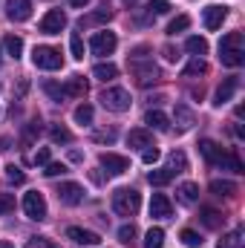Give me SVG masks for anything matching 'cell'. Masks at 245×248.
Returning <instances> with one entry per match:
<instances>
[{
  "mask_svg": "<svg viewBox=\"0 0 245 248\" xmlns=\"http://www.w3.org/2000/svg\"><path fill=\"white\" fill-rule=\"evenodd\" d=\"M219 61L225 66H243L245 63V38L243 32H228L219 41Z\"/></svg>",
  "mask_w": 245,
  "mask_h": 248,
  "instance_id": "cell-1",
  "label": "cell"
},
{
  "mask_svg": "<svg viewBox=\"0 0 245 248\" xmlns=\"http://www.w3.org/2000/svg\"><path fill=\"white\" fill-rule=\"evenodd\" d=\"M138 208H141L138 190H133V187H119V190L113 193V211H116V214H122V217H136Z\"/></svg>",
  "mask_w": 245,
  "mask_h": 248,
  "instance_id": "cell-2",
  "label": "cell"
},
{
  "mask_svg": "<svg viewBox=\"0 0 245 248\" xmlns=\"http://www.w3.org/2000/svg\"><path fill=\"white\" fill-rule=\"evenodd\" d=\"M101 104H104L110 113H127L130 104H133V98H130V93L122 90V87H110V90L101 93Z\"/></svg>",
  "mask_w": 245,
  "mask_h": 248,
  "instance_id": "cell-3",
  "label": "cell"
},
{
  "mask_svg": "<svg viewBox=\"0 0 245 248\" xmlns=\"http://www.w3.org/2000/svg\"><path fill=\"white\" fill-rule=\"evenodd\" d=\"M32 63H35L38 69H61L63 58H61V52H58L55 46H35Z\"/></svg>",
  "mask_w": 245,
  "mask_h": 248,
  "instance_id": "cell-4",
  "label": "cell"
},
{
  "mask_svg": "<svg viewBox=\"0 0 245 248\" xmlns=\"http://www.w3.org/2000/svg\"><path fill=\"white\" fill-rule=\"evenodd\" d=\"M116 46H119V38L113 35V32H95L92 35V41H90V49H92V55H113L116 52Z\"/></svg>",
  "mask_w": 245,
  "mask_h": 248,
  "instance_id": "cell-5",
  "label": "cell"
},
{
  "mask_svg": "<svg viewBox=\"0 0 245 248\" xmlns=\"http://www.w3.org/2000/svg\"><path fill=\"white\" fill-rule=\"evenodd\" d=\"M23 211H26V217L35 219V222L46 219V199H44V193H38V190L26 193V199H23Z\"/></svg>",
  "mask_w": 245,
  "mask_h": 248,
  "instance_id": "cell-6",
  "label": "cell"
},
{
  "mask_svg": "<svg viewBox=\"0 0 245 248\" xmlns=\"http://www.w3.org/2000/svg\"><path fill=\"white\" fill-rule=\"evenodd\" d=\"M63 26H66V15H63L61 9H49L46 15H44V20H41V32L44 35H61Z\"/></svg>",
  "mask_w": 245,
  "mask_h": 248,
  "instance_id": "cell-7",
  "label": "cell"
},
{
  "mask_svg": "<svg viewBox=\"0 0 245 248\" xmlns=\"http://www.w3.org/2000/svg\"><path fill=\"white\" fill-rule=\"evenodd\" d=\"M101 168L110 173V176H122V173H127L130 170V159L127 156H119V153H101Z\"/></svg>",
  "mask_w": 245,
  "mask_h": 248,
  "instance_id": "cell-8",
  "label": "cell"
},
{
  "mask_svg": "<svg viewBox=\"0 0 245 248\" xmlns=\"http://www.w3.org/2000/svg\"><path fill=\"white\" fill-rule=\"evenodd\" d=\"M32 15V0H6V17L15 20V23H23L29 20Z\"/></svg>",
  "mask_w": 245,
  "mask_h": 248,
  "instance_id": "cell-9",
  "label": "cell"
},
{
  "mask_svg": "<svg viewBox=\"0 0 245 248\" xmlns=\"http://www.w3.org/2000/svg\"><path fill=\"white\" fill-rule=\"evenodd\" d=\"M228 17V6H205V12H202V23H205V29H219L222 26V20Z\"/></svg>",
  "mask_w": 245,
  "mask_h": 248,
  "instance_id": "cell-10",
  "label": "cell"
},
{
  "mask_svg": "<svg viewBox=\"0 0 245 248\" xmlns=\"http://www.w3.org/2000/svg\"><path fill=\"white\" fill-rule=\"evenodd\" d=\"M150 217L153 219H170L173 217V205H170V199L165 193H153V199H150Z\"/></svg>",
  "mask_w": 245,
  "mask_h": 248,
  "instance_id": "cell-11",
  "label": "cell"
},
{
  "mask_svg": "<svg viewBox=\"0 0 245 248\" xmlns=\"http://www.w3.org/2000/svg\"><path fill=\"white\" fill-rule=\"evenodd\" d=\"M58 199H61L63 205H81L84 202V187L78 185V182H61Z\"/></svg>",
  "mask_w": 245,
  "mask_h": 248,
  "instance_id": "cell-12",
  "label": "cell"
},
{
  "mask_svg": "<svg viewBox=\"0 0 245 248\" xmlns=\"http://www.w3.org/2000/svg\"><path fill=\"white\" fill-rule=\"evenodd\" d=\"M237 87H240V78H225V81L219 84V90H216V95H214V104H216V107H222V104H228V101L234 98V93H237Z\"/></svg>",
  "mask_w": 245,
  "mask_h": 248,
  "instance_id": "cell-13",
  "label": "cell"
},
{
  "mask_svg": "<svg viewBox=\"0 0 245 248\" xmlns=\"http://www.w3.org/2000/svg\"><path fill=\"white\" fill-rule=\"evenodd\" d=\"M127 144H130V147L144 150V147H150V144H153V133H150V130H144V127H136V130H130V133H127Z\"/></svg>",
  "mask_w": 245,
  "mask_h": 248,
  "instance_id": "cell-14",
  "label": "cell"
},
{
  "mask_svg": "<svg viewBox=\"0 0 245 248\" xmlns=\"http://www.w3.org/2000/svg\"><path fill=\"white\" fill-rule=\"evenodd\" d=\"M66 237L72 240V243H78V246H98L101 243V237L98 234H92V231H84V228H66Z\"/></svg>",
  "mask_w": 245,
  "mask_h": 248,
  "instance_id": "cell-15",
  "label": "cell"
},
{
  "mask_svg": "<svg viewBox=\"0 0 245 248\" xmlns=\"http://www.w3.org/2000/svg\"><path fill=\"white\" fill-rule=\"evenodd\" d=\"M199 153H202V156H205L211 165H216V162H219V156H222L225 150H222L216 141H211V139H202V141H199Z\"/></svg>",
  "mask_w": 245,
  "mask_h": 248,
  "instance_id": "cell-16",
  "label": "cell"
},
{
  "mask_svg": "<svg viewBox=\"0 0 245 248\" xmlns=\"http://www.w3.org/2000/svg\"><path fill=\"white\" fill-rule=\"evenodd\" d=\"M144 124H150L153 130H162V133H168V130H170V122H168V116H165L162 110H147Z\"/></svg>",
  "mask_w": 245,
  "mask_h": 248,
  "instance_id": "cell-17",
  "label": "cell"
},
{
  "mask_svg": "<svg viewBox=\"0 0 245 248\" xmlns=\"http://www.w3.org/2000/svg\"><path fill=\"white\" fill-rule=\"evenodd\" d=\"M63 90H66V95L84 98V95H87V81H84V75H72V78L63 84Z\"/></svg>",
  "mask_w": 245,
  "mask_h": 248,
  "instance_id": "cell-18",
  "label": "cell"
},
{
  "mask_svg": "<svg viewBox=\"0 0 245 248\" xmlns=\"http://www.w3.org/2000/svg\"><path fill=\"white\" fill-rule=\"evenodd\" d=\"M92 75H95L98 81H104V84H107V81H113V78L119 75V66H116V63H110V61H107V63H95Z\"/></svg>",
  "mask_w": 245,
  "mask_h": 248,
  "instance_id": "cell-19",
  "label": "cell"
},
{
  "mask_svg": "<svg viewBox=\"0 0 245 248\" xmlns=\"http://www.w3.org/2000/svg\"><path fill=\"white\" fill-rule=\"evenodd\" d=\"M245 240H243V228H234V231H228L222 240H219V246L216 248H243Z\"/></svg>",
  "mask_w": 245,
  "mask_h": 248,
  "instance_id": "cell-20",
  "label": "cell"
},
{
  "mask_svg": "<svg viewBox=\"0 0 245 248\" xmlns=\"http://www.w3.org/2000/svg\"><path fill=\"white\" fill-rule=\"evenodd\" d=\"M184 49H187L190 55L202 58V55L208 52V41H205V38H199V35H190V38H187V44H184Z\"/></svg>",
  "mask_w": 245,
  "mask_h": 248,
  "instance_id": "cell-21",
  "label": "cell"
},
{
  "mask_svg": "<svg viewBox=\"0 0 245 248\" xmlns=\"http://www.w3.org/2000/svg\"><path fill=\"white\" fill-rule=\"evenodd\" d=\"M184 168H187V156H184L182 150H173V153L168 156V170L176 176V173H182Z\"/></svg>",
  "mask_w": 245,
  "mask_h": 248,
  "instance_id": "cell-22",
  "label": "cell"
},
{
  "mask_svg": "<svg viewBox=\"0 0 245 248\" xmlns=\"http://www.w3.org/2000/svg\"><path fill=\"white\" fill-rule=\"evenodd\" d=\"M216 165H219L222 170H234V173H243V162H240V156H234V153H222Z\"/></svg>",
  "mask_w": 245,
  "mask_h": 248,
  "instance_id": "cell-23",
  "label": "cell"
},
{
  "mask_svg": "<svg viewBox=\"0 0 245 248\" xmlns=\"http://www.w3.org/2000/svg\"><path fill=\"white\" fill-rule=\"evenodd\" d=\"M199 199V185H193V182H184V185H179V202H184V205H193Z\"/></svg>",
  "mask_w": 245,
  "mask_h": 248,
  "instance_id": "cell-24",
  "label": "cell"
},
{
  "mask_svg": "<svg viewBox=\"0 0 245 248\" xmlns=\"http://www.w3.org/2000/svg\"><path fill=\"white\" fill-rule=\"evenodd\" d=\"M211 193H216V196H234L237 193V185L228 182V179H214L211 182Z\"/></svg>",
  "mask_w": 245,
  "mask_h": 248,
  "instance_id": "cell-25",
  "label": "cell"
},
{
  "mask_svg": "<svg viewBox=\"0 0 245 248\" xmlns=\"http://www.w3.org/2000/svg\"><path fill=\"white\" fill-rule=\"evenodd\" d=\"M3 46H6V52H9L15 61H17L20 52H23V41H20L17 35H6V38H3Z\"/></svg>",
  "mask_w": 245,
  "mask_h": 248,
  "instance_id": "cell-26",
  "label": "cell"
},
{
  "mask_svg": "<svg viewBox=\"0 0 245 248\" xmlns=\"http://www.w3.org/2000/svg\"><path fill=\"white\" fill-rule=\"evenodd\" d=\"M222 219H225V217H222L219 211H214V208H202V225H205V228H219Z\"/></svg>",
  "mask_w": 245,
  "mask_h": 248,
  "instance_id": "cell-27",
  "label": "cell"
},
{
  "mask_svg": "<svg viewBox=\"0 0 245 248\" xmlns=\"http://www.w3.org/2000/svg\"><path fill=\"white\" fill-rule=\"evenodd\" d=\"M170 179H173V173H170L168 168H159V170H150V173H147V182H150V185H156V187L168 185Z\"/></svg>",
  "mask_w": 245,
  "mask_h": 248,
  "instance_id": "cell-28",
  "label": "cell"
},
{
  "mask_svg": "<svg viewBox=\"0 0 245 248\" xmlns=\"http://www.w3.org/2000/svg\"><path fill=\"white\" fill-rule=\"evenodd\" d=\"M44 93H46L55 104H61L63 98H66V90H63L61 84H55V81H44Z\"/></svg>",
  "mask_w": 245,
  "mask_h": 248,
  "instance_id": "cell-29",
  "label": "cell"
},
{
  "mask_svg": "<svg viewBox=\"0 0 245 248\" xmlns=\"http://www.w3.org/2000/svg\"><path fill=\"white\" fill-rule=\"evenodd\" d=\"M110 17H113V12L104 6V9H98V12H95V15H90V17H81V23H78V26L84 29V26H90V23H107Z\"/></svg>",
  "mask_w": 245,
  "mask_h": 248,
  "instance_id": "cell-30",
  "label": "cell"
},
{
  "mask_svg": "<svg viewBox=\"0 0 245 248\" xmlns=\"http://www.w3.org/2000/svg\"><path fill=\"white\" fill-rule=\"evenodd\" d=\"M165 246V231L162 228H150L144 237V248H162Z\"/></svg>",
  "mask_w": 245,
  "mask_h": 248,
  "instance_id": "cell-31",
  "label": "cell"
},
{
  "mask_svg": "<svg viewBox=\"0 0 245 248\" xmlns=\"http://www.w3.org/2000/svg\"><path fill=\"white\" fill-rule=\"evenodd\" d=\"M193 122H196V119H193V113H190L184 104H179V107H176V124H179L182 130H190V127H193Z\"/></svg>",
  "mask_w": 245,
  "mask_h": 248,
  "instance_id": "cell-32",
  "label": "cell"
},
{
  "mask_svg": "<svg viewBox=\"0 0 245 248\" xmlns=\"http://www.w3.org/2000/svg\"><path fill=\"white\" fill-rule=\"evenodd\" d=\"M179 240H182L184 248H202V243H205V240H202L196 231H190V228H184L182 234H179Z\"/></svg>",
  "mask_w": 245,
  "mask_h": 248,
  "instance_id": "cell-33",
  "label": "cell"
},
{
  "mask_svg": "<svg viewBox=\"0 0 245 248\" xmlns=\"http://www.w3.org/2000/svg\"><path fill=\"white\" fill-rule=\"evenodd\" d=\"M208 72V63L202 61V58H193V61L184 66V78H193V75H205Z\"/></svg>",
  "mask_w": 245,
  "mask_h": 248,
  "instance_id": "cell-34",
  "label": "cell"
},
{
  "mask_svg": "<svg viewBox=\"0 0 245 248\" xmlns=\"http://www.w3.org/2000/svg\"><path fill=\"white\" fill-rule=\"evenodd\" d=\"M49 136H52V141H55V144H69V139H72V133H69L66 127H61V124H52Z\"/></svg>",
  "mask_w": 245,
  "mask_h": 248,
  "instance_id": "cell-35",
  "label": "cell"
},
{
  "mask_svg": "<svg viewBox=\"0 0 245 248\" xmlns=\"http://www.w3.org/2000/svg\"><path fill=\"white\" fill-rule=\"evenodd\" d=\"M75 122L81 124V127L92 124V107H90V104H81V107H75Z\"/></svg>",
  "mask_w": 245,
  "mask_h": 248,
  "instance_id": "cell-36",
  "label": "cell"
},
{
  "mask_svg": "<svg viewBox=\"0 0 245 248\" xmlns=\"http://www.w3.org/2000/svg\"><path fill=\"white\" fill-rule=\"evenodd\" d=\"M3 176H6V182H9V185H23V182H26L23 170H20V168H15V165H9Z\"/></svg>",
  "mask_w": 245,
  "mask_h": 248,
  "instance_id": "cell-37",
  "label": "cell"
},
{
  "mask_svg": "<svg viewBox=\"0 0 245 248\" xmlns=\"http://www.w3.org/2000/svg\"><path fill=\"white\" fill-rule=\"evenodd\" d=\"M69 49H72V58L75 61H84V38L81 35H72L69 38Z\"/></svg>",
  "mask_w": 245,
  "mask_h": 248,
  "instance_id": "cell-38",
  "label": "cell"
},
{
  "mask_svg": "<svg viewBox=\"0 0 245 248\" xmlns=\"http://www.w3.org/2000/svg\"><path fill=\"white\" fill-rule=\"evenodd\" d=\"M187 26H190V17H187V15H179V17H173V20H170V26H168V35L184 32Z\"/></svg>",
  "mask_w": 245,
  "mask_h": 248,
  "instance_id": "cell-39",
  "label": "cell"
},
{
  "mask_svg": "<svg viewBox=\"0 0 245 248\" xmlns=\"http://www.w3.org/2000/svg\"><path fill=\"white\" fill-rule=\"evenodd\" d=\"M15 211V193H0V217Z\"/></svg>",
  "mask_w": 245,
  "mask_h": 248,
  "instance_id": "cell-40",
  "label": "cell"
},
{
  "mask_svg": "<svg viewBox=\"0 0 245 248\" xmlns=\"http://www.w3.org/2000/svg\"><path fill=\"white\" fill-rule=\"evenodd\" d=\"M61 173H66V165H61V162H46L44 165V176H61Z\"/></svg>",
  "mask_w": 245,
  "mask_h": 248,
  "instance_id": "cell-41",
  "label": "cell"
},
{
  "mask_svg": "<svg viewBox=\"0 0 245 248\" xmlns=\"http://www.w3.org/2000/svg\"><path fill=\"white\" fill-rule=\"evenodd\" d=\"M41 133V122H29L26 130H23V144H32V139Z\"/></svg>",
  "mask_w": 245,
  "mask_h": 248,
  "instance_id": "cell-42",
  "label": "cell"
},
{
  "mask_svg": "<svg viewBox=\"0 0 245 248\" xmlns=\"http://www.w3.org/2000/svg\"><path fill=\"white\" fill-rule=\"evenodd\" d=\"M141 162H144V165H153V162H159V147H156V144L144 147V150H141Z\"/></svg>",
  "mask_w": 245,
  "mask_h": 248,
  "instance_id": "cell-43",
  "label": "cell"
},
{
  "mask_svg": "<svg viewBox=\"0 0 245 248\" xmlns=\"http://www.w3.org/2000/svg\"><path fill=\"white\" fill-rule=\"evenodd\" d=\"M119 240H122L124 246H130V243L136 240V225H122V228H119Z\"/></svg>",
  "mask_w": 245,
  "mask_h": 248,
  "instance_id": "cell-44",
  "label": "cell"
},
{
  "mask_svg": "<svg viewBox=\"0 0 245 248\" xmlns=\"http://www.w3.org/2000/svg\"><path fill=\"white\" fill-rule=\"evenodd\" d=\"M165 12H170L168 0H150V15H165Z\"/></svg>",
  "mask_w": 245,
  "mask_h": 248,
  "instance_id": "cell-45",
  "label": "cell"
},
{
  "mask_svg": "<svg viewBox=\"0 0 245 248\" xmlns=\"http://www.w3.org/2000/svg\"><path fill=\"white\" fill-rule=\"evenodd\" d=\"M32 162H35V165H46V162H49V147H41V150L32 156Z\"/></svg>",
  "mask_w": 245,
  "mask_h": 248,
  "instance_id": "cell-46",
  "label": "cell"
},
{
  "mask_svg": "<svg viewBox=\"0 0 245 248\" xmlns=\"http://www.w3.org/2000/svg\"><path fill=\"white\" fill-rule=\"evenodd\" d=\"M95 141H116V130H101V133H95Z\"/></svg>",
  "mask_w": 245,
  "mask_h": 248,
  "instance_id": "cell-47",
  "label": "cell"
},
{
  "mask_svg": "<svg viewBox=\"0 0 245 248\" xmlns=\"http://www.w3.org/2000/svg\"><path fill=\"white\" fill-rule=\"evenodd\" d=\"M26 248H55V246H52L49 240H44V237H35V240H32Z\"/></svg>",
  "mask_w": 245,
  "mask_h": 248,
  "instance_id": "cell-48",
  "label": "cell"
},
{
  "mask_svg": "<svg viewBox=\"0 0 245 248\" xmlns=\"http://www.w3.org/2000/svg\"><path fill=\"white\" fill-rule=\"evenodd\" d=\"M165 58H168V61H179V52H176L173 46H165Z\"/></svg>",
  "mask_w": 245,
  "mask_h": 248,
  "instance_id": "cell-49",
  "label": "cell"
},
{
  "mask_svg": "<svg viewBox=\"0 0 245 248\" xmlns=\"http://www.w3.org/2000/svg\"><path fill=\"white\" fill-rule=\"evenodd\" d=\"M87 3H90V0H69V6H75V9H84Z\"/></svg>",
  "mask_w": 245,
  "mask_h": 248,
  "instance_id": "cell-50",
  "label": "cell"
},
{
  "mask_svg": "<svg viewBox=\"0 0 245 248\" xmlns=\"http://www.w3.org/2000/svg\"><path fill=\"white\" fill-rule=\"evenodd\" d=\"M0 248H15L12 243H0Z\"/></svg>",
  "mask_w": 245,
  "mask_h": 248,
  "instance_id": "cell-51",
  "label": "cell"
},
{
  "mask_svg": "<svg viewBox=\"0 0 245 248\" xmlns=\"http://www.w3.org/2000/svg\"><path fill=\"white\" fill-rule=\"evenodd\" d=\"M124 3H136V0H124Z\"/></svg>",
  "mask_w": 245,
  "mask_h": 248,
  "instance_id": "cell-52",
  "label": "cell"
},
{
  "mask_svg": "<svg viewBox=\"0 0 245 248\" xmlns=\"http://www.w3.org/2000/svg\"><path fill=\"white\" fill-rule=\"evenodd\" d=\"M0 63H3V58H0Z\"/></svg>",
  "mask_w": 245,
  "mask_h": 248,
  "instance_id": "cell-53",
  "label": "cell"
}]
</instances>
